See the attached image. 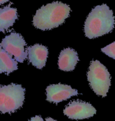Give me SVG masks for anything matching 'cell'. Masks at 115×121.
I'll list each match as a JSON object with an SVG mask.
<instances>
[{
	"label": "cell",
	"mask_w": 115,
	"mask_h": 121,
	"mask_svg": "<svg viewBox=\"0 0 115 121\" xmlns=\"http://www.w3.org/2000/svg\"><path fill=\"white\" fill-rule=\"evenodd\" d=\"M115 18L112 10L106 4L97 6L86 19L84 25L85 36L93 39L111 32L115 26Z\"/></svg>",
	"instance_id": "cell-1"
},
{
	"label": "cell",
	"mask_w": 115,
	"mask_h": 121,
	"mask_svg": "<svg viewBox=\"0 0 115 121\" xmlns=\"http://www.w3.org/2000/svg\"><path fill=\"white\" fill-rule=\"evenodd\" d=\"M71 9L61 2H53L38 10L33 17V25L42 30H51L63 24L69 16Z\"/></svg>",
	"instance_id": "cell-2"
},
{
	"label": "cell",
	"mask_w": 115,
	"mask_h": 121,
	"mask_svg": "<svg viewBox=\"0 0 115 121\" xmlns=\"http://www.w3.org/2000/svg\"><path fill=\"white\" fill-rule=\"evenodd\" d=\"M25 99V89L21 85L11 84L0 86V112L13 113L22 107Z\"/></svg>",
	"instance_id": "cell-3"
},
{
	"label": "cell",
	"mask_w": 115,
	"mask_h": 121,
	"mask_svg": "<svg viewBox=\"0 0 115 121\" xmlns=\"http://www.w3.org/2000/svg\"><path fill=\"white\" fill-rule=\"evenodd\" d=\"M87 76L90 87L95 93L102 97L106 96L111 86V76L107 68L99 60H92Z\"/></svg>",
	"instance_id": "cell-4"
},
{
	"label": "cell",
	"mask_w": 115,
	"mask_h": 121,
	"mask_svg": "<svg viewBox=\"0 0 115 121\" xmlns=\"http://www.w3.org/2000/svg\"><path fill=\"white\" fill-rule=\"evenodd\" d=\"M4 51L19 62H23L27 58L28 52L25 50L26 42L23 37L19 33L13 32L6 36L0 44Z\"/></svg>",
	"instance_id": "cell-5"
},
{
	"label": "cell",
	"mask_w": 115,
	"mask_h": 121,
	"mask_svg": "<svg viewBox=\"0 0 115 121\" xmlns=\"http://www.w3.org/2000/svg\"><path fill=\"white\" fill-rule=\"evenodd\" d=\"M63 113L70 119H83L93 117L96 109L89 103L74 100L65 108Z\"/></svg>",
	"instance_id": "cell-6"
},
{
	"label": "cell",
	"mask_w": 115,
	"mask_h": 121,
	"mask_svg": "<svg viewBox=\"0 0 115 121\" xmlns=\"http://www.w3.org/2000/svg\"><path fill=\"white\" fill-rule=\"evenodd\" d=\"M46 92L47 100L56 104L78 94L77 90L72 89L67 85L62 84L49 85L47 87Z\"/></svg>",
	"instance_id": "cell-7"
},
{
	"label": "cell",
	"mask_w": 115,
	"mask_h": 121,
	"mask_svg": "<svg viewBox=\"0 0 115 121\" xmlns=\"http://www.w3.org/2000/svg\"><path fill=\"white\" fill-rule=\"evenodd\" d=\"M27 51L29 62L33 66L39 69L44 67L48 54V50L46 46L37 44L28 47Z\"/></svg>",
	"instance_id": "cell-8"
},
{
	"label": "cell",
	"mask_w": 115,
	"mask_h": 121,
	"mask_svg": "<svg viewBox=\"0 0 115 121\" xmlns=\"http://www.w3.org/2000/svg\"><path fill=\"white\" fill-rule=\"evenodd\" d=\"M78 61L79 57L76 51L70 48H65L59 56L58 67L65 71H73Z\"/></svg>",
	"instance_id": "cell-9"
},
{
	"label": "cell",
	"mask_w": 115,
	"mask_h": 121,
	"mask_svg": "<svg viewBox=\"0 0 115 121\" xmlns=\"http://www.w3.org/2000/svg\"><path fill=\"white\" fill-rule=\"evenodd\" d=\"M9 6L0 9V31L4 32L12 26L18 19L17 9Z\"/></svg>",
	"instance_id": "cell-10"
},
{
	"label": "cell",
	"mask_w": 115,
	"mask_h": 121,
	"mask_svg": "<svg viewBox=\"0 0 115 121\" xmlns=\"http://www.w3.org/2000/svg\"><path fill=\"white\" fill-rule=\"evenodd\" d=\"M18 69V62L0 45V73L9 75Z\"/></svg>",
	"instance_id": "cell-11"
},
{
	"label": "cell",
	"mask_w": 115,
	"mask_h": 121,
	"mask_svg": "<svg viewBox=\"0 0 115 121\" xmlns=\"http://www.w3.org/2000/svg\"><path fill=\"white\" fill-rule=\"evenodd\" d=\"M101 51L108 56L115 60V42L102 48Z\"/></svg>",
	"instance_id": "cell-12"
},
{
	"label": "cell",
	"mask_w": 115,
	"mask_h": 121,
	"mask_svg": "<svg viewBox=\"0 0 115 121\" xmlns=\"http://www.w3.org/2000/svg\"><path fill=\"white\" fill-rule=\"evenodd\" d=\"M29 121H44L43 119L40 117V116H36L35 117L31 118V120Z\"/></svg>",
	"instance_id": "cell-13"
},
{
	"label": "cell",
	"mask_w": 115,
	"mask_h": 121,
	"mask_svg": "<svg viewBox=\"0 0 115 121\" xmlns=\"http://www.w3.org/2000/svg\"><path fill=\"white\" fill-rule=\"evenodd\" d=\"M9 1H10V0H0V4H4V3L8 2Z\"/></svg>",
	"instance_id": "cell-14"
},
{
	"label": "cell",
	"mask_w": 115,
	"mask_h": 121,
	"mask_svg": "<svg viewBox=\"0 0 115 121\" xmlns=\"http://www.w3.org/2000/svg\"><path fill=\"white\" fill-rule=\"evenodd\" d=\"M46 121H56L54 119H52V118H47L46 119Z\"/></svg>",
	"instance_id": "cell-15"
}]
</instances>
